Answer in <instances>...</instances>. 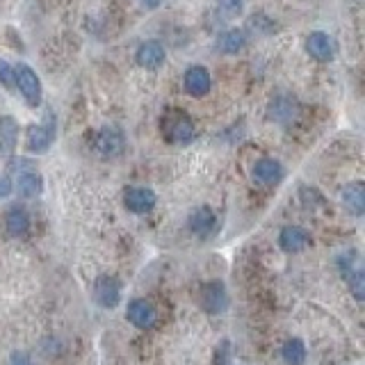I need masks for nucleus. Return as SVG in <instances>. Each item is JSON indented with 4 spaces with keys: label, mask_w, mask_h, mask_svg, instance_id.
<instances>
[{
    "label": "nucleus",
    "mask_w": 365,
    "mask_h": 365,
    "mask_svg": "<svg viewBox=\"0 0 365 365\" xmlns=\"http://www.w3.org/2000/svg\"><path fill=\"white\" fill-rule=\"evenodd\" d=\"M55 142V119L51 112H46V119L39 125H30L28 128V151L30 153H46Z\"/></svg>",
    "instance_id": "nucleus-1"
},
{
    "label": "nucleus",
    "mask_w": 365,
    "mask_h": 365,
    "mask_svg": "<svg viewBox=\"0 0 365 365\" xmlns=\"http://www.w3.org/2000/svg\"><path fill=\"white\" fill-rule=\"evenodd\" d=\"M163 133L169 142L174 144H187L194 140V123L190 117H185V112H174L167 114L163 123Z\"/></svg>",
    "instance_id": "nucleus-2"
},
{
    "label": "nucleus",
    "mask_w": 365,
    "mask_h": 365,
    "mask_svg": "<svg viewBox=\"0 0 365 365\" xmlns=\"http://www.w3.org/2000/svg\"><path fill=\"white\" fill-rule=\"evenodd\" d=\"M199 304L208 315H220L228 308V292L222 281L205 283L199 292Z\"/></svg>",
    "instance_id": "nucleus-3"
},
{
    "label": "nucleus",
    "mask_w": 365,
    "mask_h": 365,
    "mask_svg": "<svg viewBox=\"0 0 365 365\" xmlns=\"http://www.w3.org/2000/svg\"><path fill=\"white\" fill-rule=\"evenodd\" d=\"M16 73V85H19V91L26 98L28 106L37 108L41 103V83H39V76L32 71L28 64H19L14 68Z\"/></svg>",
    "instance_id": "nucleus-4"
},
{
    "label": "nucleus",
    "mask_w": 365,
    "mask_h": 365,
    "mask_svg": "<svg viewBox=\"0 0 365 365\" xmlns=\"http://www.w3.org/2000/svg\"><path fill=\"white\" fill-rule=\"evenodd\" d=\"M94 299L103 308H114L121 302V283L117 277H110V274H103L94 283Z\"/></svg>",
    "instance_id": "nucleus-5"
},
{
    "label": "nucleus",
    "mask_w": 365,
    "mask_h": 365,
    "mask_svg": "<svg viewBox=\"0 0 365 365\" xmlns=\"http://www.w3.org/2000/svg\"><path fill=\"white\" fill-rule=\"evenodd\" d=\"M306 53L317 62H331L336 55L334 39L327 32H311L306 37Z\"/></svg>",
    "instance_id": "nucleus-6"
},
{
    "label": "nucleus",
    "mask_w": 365,
    "mask_h": 365,
    "mask_svg": "<svg viewBox=\"0 0 365 365\" xmlns=\"http://www.w3.org/2000/svg\"><path fill=\"white\" fill-rule=\"evenodd\" d=\"M123 203L135 215L151 212L155 208V192L148 187H128L123 194Z\"/></svg>",
    "instance_id": "nucleus-7"
},
{
    "label": "nucleus",
    "mask_w": 365,
    "mask_h": 365,
    "mask_svg": "<svg viewBox=\"0 0 365 365\" xmlns=\"http://www.w3.org/2000/svg\"><path fill=\"white\" fill-rule=\"evenodd\" d=\"M125 317H128L137 329H151L158 322V311L153 308L151 302H146V299H133L128 304Z\"/></svg>",
    "instance_id": "nucleus-8"
},
{
    "label": "nucleus",
    "mask_w": 365,
    "mask_h": 365,
    "mask_svg": "<svg viewBox=\"0 0 365 365\" xmlns=\"http://www.w3.org/2000/svg\"><path fill=\"white\" fill-rule=\"evenodd\" d=\"M182 83H185V91L194 98L205 96L210 91V87H212L210 73H208V68H205V66H190L185 71V80H182Z\"/></svg>",
    "instance_id": "nucleus-9"
},
{
    "label": "nucleus",
    "mask_w": 365,
    "mask_h": 365,
    "mask_svg": "<svg viewBox=\"0 0 365 365\" xmlns=\"http://www.w3.org/2000/svg\"><path fill=\"white\" fill-rule=\"evenodd\" d=\"M123 133L119 128H103L98 130L96 135V151L103 155V158H114V155H119L123 151Z\"/></svg>",
    "instance_id": "nucleus-10"
},
{
    "label": "nucleus",
    "mask_w": 365,
    "mask_h": 365,
    "mask_svg": "<svg viewBox=\"0 0 365 365\" xmlns=\"http://www.w3.org/2000/svg\"><path fill=\"white\" fill-rule=\"evenodd\" d=\"M281 178H283V167L279 160L262 158L254 165V180L260 182V185H277Z\"/></svg>",
    "instance_id": "nucleus-11"
},
{
    "label": "nucleus",
    "mask_w": 365,
    "mask_h": 365,
    "mask_svg": "<svg viewBox=\"0 0 365 365\" xmlns=\"http://www.w3.org/2000/svg\"><path fill=\"white\" fill-rule=\"evenodd\" d=\"M279 245L283 251H290V254H297V251L306 249L311 245V235H308L302 226H285L281 235H279Z\"/></svg>",
    "instance_id": "nucleus-12"
},
{
    "label": "nucleus",
    "mask_w": 365,
    "mask_h": 365,
    "mask_svg": "<svg viewBox=\"0 0 365 365\" xmlns=\"http://www.w3.org/2000/svg\"><path fill=\"white\" fill-rule=\"evenodd\" d=\"M135 60L144 68H158L165 62V46L160 41H144L135 53Z\"/></svg>",
    "instance_id": "nucleus-13"
},
{
    "label": "nucleus",
    "mask_w": 365,
    "mask_h": 365,
    "mask_svg": "<svg viewBox=\"0 0 365 365\" xmlns=\"http://www.w3.org/2000/svg\"><path fill=\"white\" fill-rule=\"evenodd\" d=\"M297 112H299V106H297V101L292 96H279L269 103V119L272 121H279V123H288L297 117Z\"/></svg>",
    "instance_id": "nucleus-14"
},
{
    "label": "nucleus",
    "mask_w": 365,
    "mask_h": 365,
    "mask_svg": "<svg viewBox=\"0 0 365 365\" xmlns=\"http://www.w3.org/2000/svg\"><path fill=\"white\" fill-rule=\"evenodd\" d=\"M16 142H19V123L14 117H0V153L3 155H11L16 148Z\"/></svg>",
    "instance_id": "nucleus-15"
},
{
    "label": "nucleus",
    "mask_w": 365,
    "mask_h": 365,
    "mask_svg": "<svg viewBox=\"0 0 365 365\" xmlns=\"http://www.w3.org/2000/svg\"><path fill=\"white\" fill-rule=\"evenodd\" d=\"M30 228V217L26 212V208H21V205H11L5 215V231L7 235L11 237H21L26 235Z\"/></svg>",
    "instance_id": "nucleus-16"
},
{
    "label": "nucleus",
    "mask_w": 365,
    "mask_h": 365,
    "mask_svg": "<svg viewBox=\"0 0 365 365\" xmlns=\"http://www.w3.org/2000/svg\"><path fill=\"white\" fill-rule=\"evenodd\" d=\"M217 220H215V212L208 208V205H201V208H197L192 215H190V228L194 235H210L212 228H215Z\"/></svg>",
    "instance_id": "nucleus-17"
},
{
    "label": "nucleus",
    "mask_w": 365,
    "mask_h": 365,
    "mask_svg": "<svg viewBox=\"0 0 365 365\" xmlns=\"http://www.w3.org/2000/svg\"><path fill=\"white\" fill-rule=\"evenodd\" d=\"M342 203H345L356 217H361L365 212V187H363V182H349V185L342 187Z\"/></svg>",
    "instance_id": "nucleus-18"
},
{
    "label": "nucleus",
    "mask_w": 365,
    "mask_h": 365,
    "mask_svg": "<svg viewBox=\"0 0 365 365\" xmlns=\"http://www.w3.org/2000/svg\"><path fill=\"white\" fill-rule=\"evenodd\" d=\"M16 190H19L21 197H28V199L39 197L41 190H43V178L37 174V171L26 169V171H21L19 178H16Z\"/></svg>",
    "instance_id": "nucleus-19"
},
{
    "label": "nucleus",
    "mask_w": 365,
    "mask_h": 365,
    "mask_svg": "<svg viewBox=\"0 0 365 365\" xmlns=\"http://www.w3.org/2000/svg\"><path fill=\"white\" fill-rule=\"evenodd\" d=\"M245 43H247V37H245L242 30H228V32L222 34L220 39H217V48H220L222 53L233 55L237 51H242Z\"/></svg>",
    "instance_id": "nucleus-20"
},
{
    "label": "nucleus",
    "mask_w": 365,
    "mask_h": 365,
    "mask_svg": "<svg viewBox=\"0 0 365 365\" xmlns=\"http://www.w3.org/2000/svg\"><path fill=\"white\" fill-rule=\"evenodd\" d=\"M281 356L288 365H304L306 363V345L299 338H292L283 345Z\"/></svg>",
    "instance_id": "nucleus-21"
},
{
    "label": "nucleus",
    "mask_w": 365,
    "mask_h": 365,
    "mask_svg": "<svg viewBox=\"0 0 365 365\" xmlns=\"http://www.w3.org/2000/svg\"><path fill=\"white\" fill-rule=\"evenodd\" d=\"M347 281H349L351 294L356 297V302H363L365 299V274H363V269L351 272L349 277H347Z\"/></svg>",
    "instance_id": "nucleus-22"
},
{
    "label": "nucleus",
    "mask_w": 365,
    "mask_h": 365,
    "mask_svg": "<svg viewBox=\"0 0 365 365\" xmlns=\"http://www.w3.org/2000/svg\"><path fill=\"white\" fill-rule=\"evenodd\" d=\"M0 85L11 89L16 85V73H14V68H11L5 60H0Z\"/></svg>",
    "instance_id": "nucleus-23"
},
{
    "label": "nucleus",
    "mask_w": 365,
    "mask_h": 365,
    "mask_svg": "<svg viewBox=\"0 0 365 365\" xmlns=\"http://www.w3.org/2000/svg\"><path fill=\"white\" fill-rule=\"evenodd\" d=\"M217 5H220V9L226 11L228 16H237L245 7V0H217Z\"/></svg>",
    "instance_id": "nucleus-24"
},
{
    "label": "nucleus",
    "mask_w": 365,
    "mask_h": 365,
    "mask_svg": "<svg viewBox=\"0 0 365 365\" xmlns=\"http://www.w3.org/2000/svg\"><path fill=\"white\" fill-rule=\"evenodd\" d=\"M228 349H231V345H228V340H224V342H222V347H217L215 365H226V361H228Z\"/></svg>",
    "instance_id": "nucleus-25"
},
{
    "label": "nucleus",
    "mask_w": 365,
    "mask_h": 365,
    "mask_svg": "<svg viewBox=\"0 0 365 365\" xmlns=\"http://www.w3.org/2000/svg\"><path fill=\"white\" fill-rule=\"evenodd\" d=\"M9 365H34L32 359L28 356L26 351H14L11 354V359H9Z\"/></svg>",
    "instance_id": "nucleus-26"
},
{
    "label": "nucleus",
    "mask_w": 365,
    "mask_h": 365,
    "mask_svg": "<svg viewBox=\"0 0 365 365\" xmlns=\"http://www.w3.org/2000/svg\"><path fill=\"white\" fill-rule=\"evenodd\" d=\"M11 194V180L9 178H0V199H5Z\"/></svg>",
    "instance_id": "nucleus-27"
},
{
    "label": "nucleus",
    "mask_w": 365,
    "mask_h": 365,
    "mask_svg": "<svg viewBox=\"0 0 365 365\" xmlns=\"http://www.w3.org/2000/svg\"><path fill=\"white\" fill-rule=\"evenodd\" d=\"M140 3L144 7H148V9H155V7H160V3H163V0H140Z\"/></svg>",
    "instance_id": "nucleus-28"
}]
</instances>
